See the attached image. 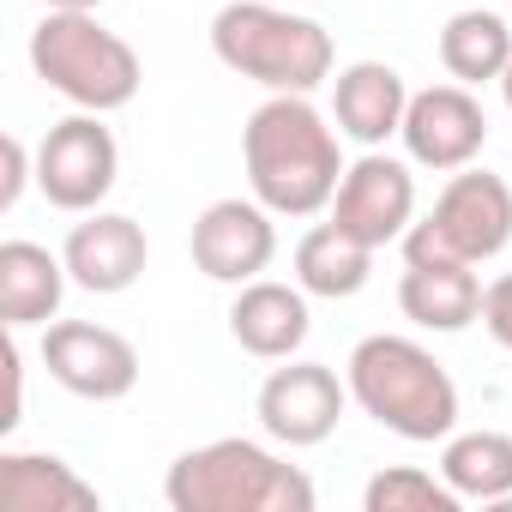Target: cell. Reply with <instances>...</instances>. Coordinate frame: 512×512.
Masks as SVG:
<instances>
[{
    "label": "cell",
    "mask_w": 512,
    "mask_h": 512,
    "mask_svg": "<svg viewBox=\"0 0 512 512\" xmlns=\"http://www.w3.org/2000/svg\"><path fill=\"white\" fill-rule=\"evenodd\" d=\"M241 163L247 187L278 217H320L332 211V193L344 181V145L338 127L308 97H266L241 127Z\"/></svg>",
    "instance_id": "1"
},
{
    "label": "cell",
    "mask_w": 512,
    "mask_h": 512,
    "mask_svg": "<svg viewBox=\"0 0 512 512\" xmlns=\"http://www.w3.org/2000/svg\"><path fill=\"white\" fill-rule=\"evenodd\" d=\"M344 380H350V398L362 404V416H374L398 440L428 446L458 428V386L434 362V350H422L416 338H398V332L362 338L344 362Z\"/></svg>",
    "instance_id": "2"
},
{
    "label": "cell",
    "mask_w": 512,
    "mask_h": 512,
    "mask_svg": "<svg viewBox=\"0 0 512 512\" xmlns=\"http://www.w3.org/2000/svg\"><path fill=\"white\" fill-rule=\"evenodd\" d=\"M163 500L175 512H314L308 470L284 464L260 440H205L181 452L163 476Z\"/></svg>",
    "instance_id": "3"
},
{
    "label": "cell",
    "mask_w": 512,
    "mask_h": 512,
    "mask_svg": "<svg viewBox=\"0 0 512 512\" xmlns=\"http://www.w3.org/2000/svg\"><path fill=\"white\" fill-rule=\"evenodd\" d=\"M211 55L266 85L272 97H314L332 79V37L308 13H284L266 0H229L211 19Z\"/></svg>",
    "instance_id": "4"
},
{
    "label": "cell",
    "mask_w": 512,
    "mask_h": 512,
    "mask_svg": "<svg viewBox=\"0 0 512 512\" xmlns=\"http://www.w3.org/2000/svg\"><path fill=\"white\" fill-rule=\"evenodd\" d=\"M31 73L55 97H67L73 109H91V115L127 109L145 85V67L127 37H115L97 13H55V7L31 31Z\"/></svg>",
    "instance_id": "5"
},
{
    "label": "cell",
    "mask_w": 512,
    "mask_h": 512,
    "mask_svg": "<svg viewBox=\"0 0 512 512\" xmlns=\"http://www.w3.org/2000/svg\"><path fill=\"white\" fill-rule=\"evenodd\" d=\"M506 241H512V187L494 169H452V181L440 187L434 211L422 223H410L404 260L482 266V260H494V253H506Z\"/></svg>",
    "instance_id": "6"
},
{
    "label": "cell",
    "mask_w": 512,
    "mask_h": 512,
    "mask_svg": "<svg viewBox=\"0 0 512 512\" xmlns=\"http://www.w3.org/2000/svg\"><path fill=\"white\" fill-rule=\"evenodd\" d=\"M115 175H121V145L103 127V115H91V109L55 121L37 145V187L55 211H79V217L97 211L109 199Z\"/></svg>",
    "instance_id": "7"
},
{
    "label": "cell",
    "mask_w": 512,
    "mask_h": 512,
    "mask_svg": "<svg viewBox=\"0 0 512 512\" xmlns=\"http://www.w3.org/2000/svg\"><path fill=\"white\" fill-rule=\"evenodd\" d=\"M55 386H67L85 404H121L139 386V350L97 320H49L37 344Z\"/></svg>",
    "instance_id": "8"
},
{
    "label": "cell",
    "mask_w": 512,
    "mask_h": 512,
    "mask_svg": "<svg viewBox=\"0 0 512 512\" xmlns=\"http://www.w3.org/2000/svg\"><path fill=\"white\" fill-rule=\"evenodd\" d=\"M344 404H350V380H338L326 362H296L290 356V368H272L266 374L260 398H253V416H260V428L278 446L302 452V446L332 440Z\"/></svg>",
    "instance_id": "9"
},
{
    "label": "cell",
    "mask_w": 512,
    "mask_h": 512,
    "mask_svg": "<svg viewBox=\"0 0 512 512\" xmlns=\"http://www.w3.org/2000/svg\"><path fill=\"white\" fill-rule=\"evenodd\" d=\"M278 260V211L260 199H211L193 217V266L211 284H253Z\"/></svg>",
    "instance_id": "10"
},
{
    "label": "cell",
    "mask_w": 512,
    "mask_h": 512,
    "mask_svg": "<svg viewBox=\"0 0 512 512\" xmlns=\"http://www.w3.org/2000/svg\"><path fill=\"white\" fill-rule=\"evenodd\" d=\"M332 223L350 229L356 241H368L374 253L386 241H404L410 223H416V175L410 163L386 157V151H368L344 169L338 193H332Z\"/></svg>",
    "instance_id": "11"
},
{
    "label": "cell",
    "mask_w": 512,
    "mask_h": 512,
    "mask_svg": "<svg viewBox=\"0 0 512 512\" xmlns=\"http://www.w3.org/2000/svg\"><path fill=\"white\" fill-rule=\"evenodd\" d=\"M410 163L422 169H470L488 145V115L482 103L470 97V85H428V91H410V109H404V127H398Z\"/></svg>",
    "instance_id": "12"
},
{
    "label": "cell",
    "mask_w": 512,
    "mask_h": 512,
    "mask_svg": "<svg viewBox=\"0 0 512 512\" xmlns=\"http://www.w3.org/2000/svg\"><path fill=\"white\" fill-rule=\"evenodd\" d=\"M61 260H67V278L91 296H121L145 278L151 266V241H145V223L127 217V211H85V223L67 229V247H61Z\"/></svg>",
    "instance_id": "13"
},
{
    "label": "cell",
    "mask_w": 512,
    "mask_h": 512,
    "mask_svg": "<svg viewBox=\"0 0 512 512\" xmlns=\"http://www.w3.org/2000/svg\"><path fill=\"white\" fill-rule=\"evenodd\" d=\"M314 320H308V290L296 284H272V278H253L235 290L229 302V338L260 356V362H290L302 344H308Z\"/></svg>",
    "instance_id": "14"
},
{
    "label": "cell",
    "mask_w": 512,
    "mask_h": 512,
    "mask_svg": "<svg viewBox=\"0 0 512 512\" xmlns=\"http://www.w3.org/2000/svg\"><path fill=\"white\" fill-rule=\"evenodd\" d=\"M404 109H410V85L392 61H350L332 79V121L344 139H356L368 151H380L404 127Z\"/></svg>",
    "instance_id": "15"
},
{
    "label": "cell",
    "mask_w": 512,
    "mask_h": 512,
    "mask_svg": "<svg viewBox=\"0 0 512 512\" xmlns=\"http://www.w3.org/2000/svg\"><path fill=\"white\" fill-rule=\"evenodd\" d=\"M67 284V260L43 241H0V326L7 332L49 326L61 314Z\"/></svg>",
    "instance_id": "16"
},
{
    "label": "cell",
    "mask_w": 512,
    "mask_h": 512,
    "mask_svg": "<svg viewBox=\"0 0 512 512\" xmlns=\"http://www.w3.org/2000/svg\"><path fill=\"white\" fill-rule=\"evenodd\" d=\"M398 308L422 332H464L470 320H482V278L458 260H404Z\"/></svg>",
    "instance_id": "17"
},
{
    "label": "cell",
    "mask_w": 512,
    "mask_h": 512,
    "mask_svg": "<svg viewBox=\"0 0 512 512\" xmlns=\"http://www.w3.org/2000/svg\"><path fill=\"white\" fill-rule=\"evenodd\" d=\"M103 494L55 452H0V512H97Z\"/></svg>",
    "instance_id": "18"
},
{
    "label": "cell",
    "mask_w": 512,
    "mask_h": 512,
    "mask_svg": "<svg viewBox=\"0 0 512 512\" xmlns=\"http://www.w3.org/2000/svg\"><path fill=\"white\" fill-rule=\"evenodd\" d=\"M368 272H374V247L356 241L350 229H338L332 217L314 223L302 241H296V284L308 296H326V302H350L368 290Z\"/></svg>",
    "instance_id": "19"
},
{
    "label": "cell",
    "mask_w": 512,
    "mask_h": 512,
    "mask_svg": "<svg viewBox=\"0 0 512 512\" xmlns=\"http://www.w3.org/2000/svg\"><path fill=\"white\" fill-rule=\"evenodd\" d=\"M440 476L458 488V500H482V506H500L512 500V434L500 428H470V434H446V452H440Z\"/></svg>",
    "instance_id": "20"
},
{
    "label": "cell",
    "mask_w": 512,
    "mask_h": 512,
    "mask_svg": "<svg viewBox=\"0 0 512 512\" xmlns=\"http://www.w3.org/2000/svg\"><path fill=\"white\" fill-rule=\"evenodd\" d=\"M440 67L458 79V85H488L512 67V19L500 13H482V7H464L446 19L440 31Z\"/></svg>",
    "instance_id": "21"
},
{
    "label": "cell",
    "mask_w": 512,
    "mask_h": 512,
    "mask_svg": "<svg viewBox=\"0 0 512 512\" xmlns=\"http://www.w3.org/2000/svg\"><path fill=\"white\" fill-rule=\"evenodd\" d=\"M362 506L368 512H458V488L434 470H416V464H392L380 470L368 488H362Z\"/></svg>",
    "instance_id": "22"
},
{
    "label": "cell",
    "mask_w": 512,
    "mask_h": 512,
    "mask_svg": "<svg viewBox=\"0 0 512 512\" xmlns=\"http://www.w3.org/2000/svg\"><path fill=\"white\" fill-rule=\"evenodd\" d=\"M482 326H488V338L500 350H512V272L482 290Z\"/></svg>",
    "instance_id": "23"
},
{
    "label": "cell",
    "mask_w": 512,
    "mask_h": 512,
    "mask_svg": "<svg viewBox=\"0 0 512 512\" xmlns=\"http://www.w3.org/2000/svg\"><path fill=\"white\" fill-rule=\"evenodd\" d=\"M37 169H31V151H25V139L19 133H7V187H0V211H13L19 205V193H25V181H31Z\"/></svg>",
    "instance_id": "24"
},
{
    "label": "cell",
    "mask_w": 512,
    "mask_h": 512,
    "mask_svg": "<svg viewBox=\"0 0 512 512\" xmlns=\"http://www.w3.org/2000/svg\"><path fill=\"white\" fill-rule=\"evenodd\" d=\"M43 7H55V13H97L103 0H43Z\"/></svg>",
    "instance_id": "25"
},
{
    "label": "cell",
    "mask_w": 512,
    "mask_h": 512,
    "mask_svg": "<svg viewBox=\"0 0 512 512\" xmlns=\"http://www.w3.org/2000/svg\"><path fill=\"white\" fill-rule=\"evenodd\" d=\"M500 91H506V109H512V67L500 73Z\"/></svg>",
    "instance_id": "26"
},
{
    "label": "cell",
    "mask_w": 512,
    "mask_h": 512,
    "mask_svg": "<svg viewBox=\"0 0 512 512\" xmlns=\"http://www.w3.org/2000/svg\"><path fill=\"white\" fill-rule=\"evenodd\" d=\"M506 19H512V13H506Z\"/></svg>",
    "instance_id": "27"
}]
</instances>
